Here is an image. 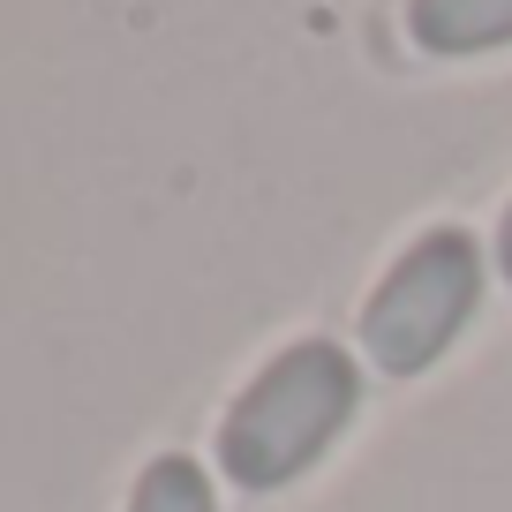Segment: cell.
Segmentation results:
<instances>
[{
    "mask_svg": "<svg viewBox=\"0 0 512 512\" xmlns=\"http://www.w3.org/2000/svg\"><path fill=\"white\" fill-rule=\"evenodd\" d=\"M128 512H219V497H211V475L189 452H159V460L136 475Z\"/></svg>",
    "mask_w": 512,
    "mask_h": 512,
    "instance_id": "277c9868",
    "label": "cell"
},
{
    "mask_svg": "<svg viewBox=\"0 0 512 512\" xmlns=\"http://www.w3.org/2000/svg\"><path fill=\"white\" fill-rule=\"evenodd\" d=\"M482 309V241L467 226H430L400 264L377 279L362 309V354L384 377H422L445 362V347Z\"/></svg>",
    "mask_w": 512,
    "mask_h": 512,
    "instance_id": "7a4b0ae2",
    "label": "cell"
},
{
    "mask_svg": "<svg viewBox=\"0 0 512 512\" xmlns=\"http://www.w3.org/2000/svg\"><path fill=\"white\" fill-rule=\"evenodd\" d=\"M497 272L512 279V204H505V226H497Z\"/></svg>",
    "mask_w": 512,
    "mask_h": 512,
    "instance_id": "5b68a950",
    "label": "cell"
},
{
    "mask_svg": "<svg viewBox=\"0 0 512 512\" xmlns=\"http://www.w3.org/2000/svg\"><path fill=\"white\" fill-rule=\"evenodd\" d=\"M354 407H362V369H354L347 347H332V339L279 347L219 422L226 482L249 497L287 490L294 475H309L332 452V437L354 422Z\"/></svg>",
    "mask_w": 512,
    "mask_h": 512,
    "instance_id": "6da1fadb",
    "label": "cell"
},
{
    "mask_svg": "<svg viewBox=\"0 0 512 512\" xmlns=\"http://www.w3.org/2000/svg\"><path fill=\"white\" fill-rule=\"evenodd\" d=\"M407 31L422 53H497L512 46V0H407Z\"/></svg>",
    "mask_w": 512,
    "mask_h": 512,
    "instance_id": "3957f363",
    "label": "cell"
}]
</instances>
